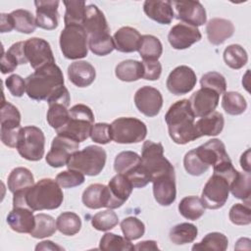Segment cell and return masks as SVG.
<instances>
[{
    "mask_svg": "<svg viewBox=\"0 0 251 251\" xmlns=\"http://www.w3.org/2000/svg\"><path fill=\"white\" fill-rule=\"evenodd\" d=\"M64 194L58 182L52 178H42L27 189L18 191L13 196L14 207H26L32 211L54 210L61 206Z\"/></svg>",
    "mask_w": 251,
    "mask_h": 251,
    "instance_id": "cell-1",
    "label": "cell"
},
{
    "mask_svg": "<svg viewBox=\"0 0 251 251\" xmlns=\"http://www.w3.org/2000/svg\"><path fill=\"white\" fill-rule=\"evenodd\" d=\"M195 115L190 101L181 99L175 102L165 115L169 135L176 144H186L200 138L195 127Z\"/></svg>",
    "mask_w": 251,
    "mask_h": 251,
    "instance_id": "cell-2",
    "label": "cell"
},
{
    "mask_svg": "<svg viewBox=\"0 0 251 251\" xmlns=\"http://www.w3.org/2000/svg\"><path fill=\"white\" fill-rule=\"evenodd\" d=\"M25 80L27 96L36 101H47L65 82L63 73L55 63L35 70Z\"/></svg>",
    "mask_w": 251,
    "mask_h": 251,
    "instance_id": "cell-3",
    "label": "cell"
},
{
    "mask_svg": "<svg viewBox=\"0 0 251 251\" xmlns=\"http://www.w3.org/2000/svg\"><path fill=\"white\" fill-rule=\"evenodd\" d=\"M94 125L92 110L84 104H76L69 110V120L64 126L57 129V135L82 142L90 136Z\"/></svg>",
    "mask_w": 251,
    "mask_h": 251,
    "instance_id": "cell-4",
    "label": "cell"
},
{
    "mask_svg": "<svg viewBox=\"0 0 251 251\" xmlns=\"http://www.w3.org/2000/svg\"><path fill=\"white\" fill-rule=\"evenodd\" d=\"M106 151L97 145H89L75 151L67 163L68 169L81 172L83 175L94 176L99 175L106 164Z\"/></svg>",
    "mask_w": 251,
    "mask_h": 251,
    "instance_id": "cell-5",
    "label": "cell"
},
{
    "mask_svg": "<svg viewBox=\"0 0 251 251\" xmlns=\"http://www.w3.org/2000/svg\"><path fill=\"white\" fill-rule=\"evenodd\" d=\"M59 43L61 51L67 59L77 60L87 56L88 36L82 25H65L61 31Z\"/></svg>",
    "mask_w": 251,
    "mask_h": 251,
    "instance_id": "cell-6",
    "label": "cell"
},
{
    "mask_svg": "<svg viewBox=\"0 0 251 251\" xmlns=\"http://www.w3.org/2000/svg\"><path fill=\"white\" fill-rule=\"evenodd\" d=\"M112 140L121 144L138 143L144 140L147 135L146 125L131 117H122L111 124Z\"/></svg>",
    "mask_w": 251,
    "mask_h": 251,
    "instance_id": "cell-7",
    "label": "cell"
},
{
    "mask_svg": "<svg viewBox=\"0 0 251 251\" xmlns=\"http://www.w3.org/2000/svg\"><path fill=\"white\" fill-rule=\"evenodd\" d=\"M44 146L45 136L39 127L27 126L21 128L16 148L24 159L39 161L44 155Z\"/></svg>",
    "mask_w": 251,
    "mask_h": 251,
    "instance_id": "cell-8",
    "label": "cell"
},
{
    "mask_svg": "<svg viewBox=\"0 0 251 251\" xmlns=\"http://www.w3.org/2000/svg\"><path fill=\"white\" fill-rule=\"evenodd\" d=\"M231 180L226 176L214 173L208 179L201 194V201L205 208L217 210L227 201Z\"/></svg>",
    "mask_w": 251,
    "mask_h": 251,
    "instance_id": "cell-9",
    "label": "cell"
},
{
    "mask_svg": "<svg viewBox=\"0 0 251 251\" xmlns=\"http://www.w3.org/2000/svg\"><path fill=\"white\" fill-rule=\"evenodd\" d=\"M140 157L142 165L148 171L152 179L163 174L175 172L174 166L164 156V147L161 143L151 140L145 141Z\"/></svg>",
    "mask_w": 251,
    "mask_h": 251,
    "instance_id": "cell-10",
    "label": "cell"
},
{
    "mask_svg": "<svg viewBox=\"0 0 251 251\" xmlns=\"http://www.w3.org/2000/svg\"><path fill=\"white\" fill-rule=\"evenodd\" d=\"M1 141L4 145L16 148L21 130V113L16 106L3 99L1 104Z\"/></svg>",
    "mask_w": 251,
    "mask_h": 251,
    "instance_id": "cell-11",
    "label": "cell"
},
{
    "mask_svg": "<svg viewBox=\"0 0 251 251\" xmlns=\"http://www.w3.org/2000/svg\"><path fill=\"white\" fill-rule=\"evenodd\" d=\"M48 111H47V122L51 127L56 130L66 125L69 120L68 107L71 102L69 90L62 86L59 88L48 100Z\"/></svg>",
    "mask_w": 251,
    "mask_h": 251,
    "instance_id": "cell-12",
    "label": "cell"
},
{
    "mask_svg": "<svg viewBox=\"0 0 251 251\" xmlns=\"http://www.w3.org/2000/svg\"><path fill=\"white\" fill-rule=\"evenodd\" d=\"M25 54L34 70L55 63L50 44L43 38L31 37L25 41Z\"/></svg>",
    "mask_w": 251,
    "mask_h": 251,
    "instance_id": "cell-13",
    "label": "cell"
},
{
    "mask_svg": "<svg viewBox=\"0 0 251 251\" xmlns=\"http://www.w3.org/2000/svg\"><path fill=\"white\" fill-rule=\"evenodd\" d=\"M79 148V142L75 141L69 137L57 135L53 138L51 149L47 153L45 159L49 166L53 168H60L67 166L71 156Z\"/></svg>",
    "mask_w": 251,
    "mask_h": 251,
    "instance_id": "cell-14",
    "label": "cell"
},
{
    "mask_svg": "<svg viewBox=\"0 0 251 251\" xmlns=\"http://www.w3.org/2000/svg\"><path fill=\"white\" fill-rule=\"evenodd\" d=\"M197 78L194 71L188 66H178L169 75L166 85L175 95H183L190 92L196 85Z\"/></svg>",
    "mask_w": 251,
    "mask_h": 251,
    "instance_id": "cell-15",
    "label": "cell"
},
{
    "mask_svg": "<svg viewBox=\"0 0 251 251\" xmlns=\"http://www.w3.org/2000/svg\"><path fill=\"white\" fill-rule=\"evenodd\" d=\"M174 13L176 19L181 21V23L200 26L207 21L206 10L199 1H173Z\"/></svg>",
    "mask_w": 251,
    "mask_h": 251,
    "instance_id": "cell-16",
    "label": "cell"
},
{
    "mask_svg": "<svg viewBox=\"0 0 251 251\" xmlns=\"http://www.w3.org/2000/svg\"><path fill=\"white\" fill-rule=\"evenodd\" d=\"M134 104L141 114L146 117H155L162 109L163 96L157 88L145 85L135 92Z\"/></svg>",
    "mask_w": 251,
    "mask_h": 251,
    "instance_id": "cell-17",
    "label": "cell"
},
{
    "mask_svg": "<svg viewBox=\"0 0 251 251\" xmlns=\"http://www.w3.org/2000/svg\"><path fill=\"white\" fill-rule=\"evenodd\" d=\"M201 38V32L196 26L184 23L174 25L168 34V40L171 46L176 50L189 48Z\"/></svg>",
    "mask_w": 251,
    "mask_h": 251,
    "instance_id": "cell-18",
    "label": "cell"
},
{
    "mask_svg": "<svg viewBox=\"0 0 251 251\" xmlns=\"http://www.w3.org/2000/svg\"><path fill=\"white\" fill-rule=\"evenodd\" d=\"M153 194L158 204L161 206H170L176 197V176L175 172L166 173L152 179Z\"/></svg>",
    "mask_w": 251,
    "mask_h": 251,
    "instance_id": "cell-19",
    "label": "cell"
},
{
    "mask_svg": "<svg viewBox=\"0 0 251 251\" xmlns=\"http://www.w3.org/2000/svg\"><path fill=\"white\" fill-rule=\"evenodd\" d=\"M220 94L215 90L201 87L190 97V105L195 117L202 118L213 113L219 104Z\"/></svg>",
    "mask_w": 251,
    "mask_h": 251,
    "instance_id": "cell-20",
    "label": "cell"
},
{
    "mask_svg": "<svg viewBox=\"0 0 251 251\" xmlns=\"http://www.w3.org/2000/svg\"><path fill=\"white\" fill-rule=\"evenodd\" d=\"M194 150L201 162L208 168L229 159L225 144L218 138L210 139Z\"/></svg>",
    "mask_w": 251,
    "mask_h": 251,
    "instance_id": "cell-21",
    "label": "cell"
},
{
    "mask_svg": "<svg viewBox=\"0 0 251 251\" xmlns=\"http://www.w3.org/2000/svg\"><path fill=\"white\" fill-rule=\"evenodd\" d=\"M82 26L88 38L98 37L110 33V27L103 12L94 4L86 6Z\"/></svg>",
    "mask_w": 251,
    "mask_h": 251,
    "instance_id": "cell-22",
    "label": "cell"
},
{
    "mask_svg": "<svg viewBox=\"0 0 251 251\" xmlns=\"http://www.w3.org/2000/svg\"><path fill=\"white\" fill-rule=\"evenodd\" d=\"M110 191V203L108 209H117L124 205V203L130 196L133 186L131 182L122 174L114 176L108 183Z\"/></svg>",
    "mask_w": 251,
    "mask_h": 251,
    "instance_id": "cell-23",
    "label": "cell"
},
{
    "mask_svg": "<svg viewBox=\"0 0 251 251\" xmlns=\"http://www.w3.org/2000/svg\"><path fill=\"white\" fill-rule=\"evenodd\" d=\"M58 0L34 1L36 8V25L40 28L52 30L58 26Z\"/></svg>",
    "mask_w": 251,
    "mask_h": 251,
    "instance_id": "cell-24",
    "label": "cell"
},
{
    "mask_svg": "<svg viewBox=\"0 0 251 251\" xmlns=\"http://www.w3.org/2000/svg\"><path fill=\"white\" fill-rule=\"evenodd\" d=\"M7 224L16 232L30 233L35 226V216L29 208L14 207L7 216Z\"/></svg>",
    "mask_w": 251,
    "mask_h": 251,
    "instance_id": "cell-25",
    "label": "cell"
},
{
    "mask_svg": "<svg viewBox=\"0 0 251 251\" xmlns=\"http://www.w3.org/2000/svg\"><path fill=\"white\" fill-rule=\"evenodd\" d=\"M143 11L148 18L161 25L171 24L175 17L170 0H146L143 4Z\"/></svg>",
    "mask_w": 251,
    "mask_h": 251,
    "instance_id": "cell-26",
    "label": "cell"
},
{
    "mask_svg": "<svg viewBox=\"0 0 251 251\" xmlns=\"http://www.w3.org/2000/svg\"><path fill=\"white\" fill-rule=\"evenodd\" d=\"M234 32L233 24L226 19L213 18L206 25V33L210 43L213 45L223 44Z\"/></svg>",
    "mask_w": 251,
    "mask_h": 251,
    "instance_id": "cell-27",
    "label": "cell"
},
{
    "mask_svg": "<svg viewBox=\"0 0 251 251\" xmlns=\"http://www.w3.org/2000/svg\"><path fill=\"white\" fill-rule=\"evenodd\" d=\"M70 81L77 87L89 86L96 77L94 67L86 61H75L68 67Z\"/></svg>",
    "mask_w": 251,
    "mask_h": 251,
    "instance_id": "cell-28",
    "label": "cell"
},
{
    "mask_svg": "<svg viewBox=\"0 0 251 251\" xmlns=\"http://www.w3.org/2000/svg\"><path fill=\"white\" fill-rule=\"evenodd\" d=\"M141 35L139 31L131 26H123L119 28L114 36L115 49L123 53H131L138 50Z\"/></svg>",
    "mask_w": 251,
    "mask_h": 251,
    "instance_id": "cell-29",
    "label": "cell"
},
{
    "mask_svg": "<svg viewBox=\"0 0 251 251\" xmlns=\"http://www.w3.org/2000/svg\"><path fill=\"white\" fill-rule=\"evenodd\" d=\"M82 203L89 209L108 208L110 203V191L108 185L101 183L90 184L82 193Z\"/></svg>",
    "mask_w": 251,
    "mask_h": 251,
    "instance_id": "cell-30",
    "label": "cell"
},
{
    "mask_svg": "<svg viewBox=\"0 0 251 251\" xmlns=\"http://www.w3.org/2000/svg\"><path fill=\"white\" fill-rule=\"evenodd\" d=\"M225 126V119L222 113L214 111L213 113L200 118L195 123V127L199 137L215 136L222 132Z\"/></svg>",
    "mask_w": 251,
    "mask_h": 251,
    "instance_id": "cell-31",
    "label": "cell"
},
{
    "mask_svg": "<svg viewBox=\"0 0 251 251\" xmlns=\"http://www.w3.org/2000/svg\"><path fill=\"white\" fill-rule=\"evenodd\" d=\"M34 184L32 173L24 167H18L12 170L8 176V188L14 194L18 191L29 188Z\"/></svg>",
    "mask_w": 251,
    "mask_h": 251,
    "instance_id": "cell-32",
    "label": "cell"
},
{
    "mask_svg": "<svg viewBox=\"0 0 251 251\" xmlns=\"http://www.w3.org/2000/svg\"><path fill=\"white\" fill-rule=\"evenodd\" d=\"M143 65L142 62L136 60H125L116 66V76L126 82H131L143 77Z\"/></svg>",
    "mask_w": 251,
    "mask_h": 251,
    "instance_id": "cell-33",
    "label": "cell"
},
{
    "mask_svg": "<svg viewBox=\"0 0 251 251\" xmlns=\"http://www.w3.org/2000/svg\"><path fill=\"white\" fill-rule=\"evenodd\" d=\"M137 51L143 61H158L163 53V46L158 37L145 34L141 35Z\"/></svg>",
    "mask_w": 251,
    "mask_h": 251,
    "instance_id": "cell-34",
    "label": "cell"
},
{
    "mask_svg": "<svg viewBox=\"0 0 251 251\" xmlns=\"http://www.w3.org/2000/svg\"><path fill=\"white\" fill-rule=\"evenodd\" d=\"M198 234L196 226L190 223H181L173 226L170 230L169 236L173 243L182 245L191 243L195 240Z\"/></svg>",
    "mask_w": 251,
    "mask_h": 251,
    "instance_id": "cell-35",
    "label": "cell"
},
{
    "mask_svg": "<svg viewBox=\"0 0 251 251\" xmlns=\"http://www.w3.org/2000/svg\"><path fill=\"white\" fill-rule=\"evenodd\" d=\"M179 214L191 221H196L205 213V207L198 196H186L182 198L178 204Z\"/></svg>",
    "mask_w": 251,
    "mask_h": 251,
    "instance_id": "cell-36",
    "label": "cell"
},
{
    "mask_svg": "<svg viewBox=\"0 0 251 251\" xmlns=\"http://www.w3.org/2000/svg\"><path fill=\"white\" fill-rule=\"evenodd\" d=\"M250 181H251L250 173L238 172L237 176L229 185V191L231 192V194L235 198L243 200L245 204H249V205H250V194H251Z\"/></svg>",
    "mask_w": 251,
    "mask_h": 251,
    "instance_id": "cell-37",
    "label": "cell"
},
{
    "mask_svg": "<svg viewBox=\"0 0 251 251\" xmlns=\"http://www.w3.org/2000/svg\"><path fill=\"white\" fill-rule=\"evenodd\" d=\"M63 4L66 7V12L64 16L65 25H82L84 17H85L86 3L84 1H79V0L78 1L71 0V1H64Z\"/></svg>",
    "mask_w": 251,
    "mask_h": 251,
    "instance_id": "cell-38",
    "label": "cell"
},
{
    "mask_svg": "<svg viewBox=\"0 0 251 251\" xmlns=\"http://www.w3.org/2000/svg\"><path fill=\"white\" fill-rule=\"evenodd\" d=\"M222 107L226 113L231 116L241 115L247 108V102L242 94L235 91L225 92L222 99Z\"/></svg>",
    "mask_w": 251,
    "mask_h": 251,
    "instance_id": "cell-39",
    "label": "cell"
},
{
    "mask_svg": "<svg viewBox=\"0 0 251 251\" xmlns=\"http://www.w3.org/2000/svg\"><path fill=\"white\" fill-rule=\"evenodd\" d=\"M57 230L55 219L47 214L35 215V226L29 233L34 238H45L53 235Z\"/></svg>",
    "mask_w": 251,
    "mask_h": 251,
    "instance_id": "cell-40",
    "label": "cell"
},
{
    "mask_svg": "<svg viewBox=\"0 0 251 251\" xmlns=\"http://www.w3.org/2000/svg\"><path fill=\"white\" fill-rule=\"evenodd\" d=\"M10 14L14 22V28L19 32L29 34L37 27L36 20L29 11L18 9Z\"/></svg>",
    "mask_w": 251,
    "mask_h": 251,
    "instance_id": "cell-41",
    "label": "cell"
},
{
    "mask_svg": "<svg viewBox=\"0 0 251 251\" xmlns=\"http://www.w3.org/2000/svg\"><path fill=\"white\" fill-rule=\"evenodd\" d=\"M228 246L227 237L221 232H210L203 239L192 246V250H216L225 251Z\"/></svg>",
    "mask_w": 251,
    "mask_h": 251,
    "instance_id": "cell-42",
    "label": "cell"
},
{
    "mask_svg": "<svg viewBox=\"0 0 251 251\" xmlns=\"http://www.w3.org/2000/svg\"><path fill=\"white\" fill-rule=\"evenodd\" d=\"M57 229L64 235L72 236L76 234L81 227V220L75 213L64 212L56 220Z\"/></svg>",
    "mask_w": 251,
    "mask_h": 251,
    "instance_id": "cell-43",
    "label": "cell"
},
{
    "mask_svg": "<svg viewBox=\"0 0 251 251\" xmlns=\"http://www.w3.org/2000/svg\"><path fill=\"white\" fill-rule=\"evenodd\" d=\"M224 60L226 66L233 70H239L246 65L248 56L246 50L239 44L228 45L224 51Z\"/></svg>",
    "mask_w": 251,
    "mask_h": 251,
    "instance_id": "cell-44",
    "label": "cell"
},
{
    "mask_svg": "<svg viewBox=\"0 0 251 251\" xmlns=\"http://www.w3.org/2000/svg\"><path fill=\"white\" fill-rule=\"evenodd\" d=\"M141 162V157L133 151H123L119 153L114 162V169L118 174L126 175Z\"/></svg>",
    "mask_w": 251,
    "mask_h": 251,
    "instance_id": "cell-45",
    "label": "cell"
},
{
    "mask_svg": "<svg viewBox=\"0 0 251 251\" xmlns=\"http://www.w3.org/2000/svg\"><path fill=\"white\" fill-rule=\"evenodd\" d=\"M99 248L101 250H133L134 245L126 237L107 232L100 239Z\"/></svg>",
    "mask_w": 251,
    "mask_h": 251,
    "instance_id": "cell-46",
    "label": "cell"
},
{
    "mask_svg": "<svg viewBox=\"0 0 251 251\" xmlns=\"http://www.w3.org/2000/svg\"><path fill=\"white\" fill-rule=\"evenodd\" d=\"M119 223L118 215L112 210L108 209L98 212L91 219L92 226L100 231H107L114 228Z\"/></svg>",
    "mask_w": 251,
    "mask_h": 251,
    "instance_id": "cell-47",
    "label": "cell"
},
{
    "mask_svg": "<svg viewBox=\"0 0 251 251\" xmlns=\"http://www.w3.org/2000/svg\"><path fill=\"white\" fill-rule=\"evenodd\" d=\"M121 228L125 237L128 240L140 238L145 232V226L136 217H127L121 222Z\"/></svg>",
    "mask_w": 251,
    "mask_h": 251,
    "instance_id": "cell-48",
    "label": "cell"
},
{
    "mask_svg": "<svg viewBox=\"0 0 251 251\" xmlns=\"http://www.w3.org/2000/svg\"><path fill=\"white\" fill-rule=\"evenodd\" d=\"M88 48L97 56H106L115 49L113 37L110 33H107L98 37L88 38Z\"/></svg>",
    "mask_w": 251,
    "mask_h": 251,
    "instance_id": "cell-49",
    "label": "cell"
},
{
    "mask_svg": "<svg viewBox=\"0 0 251 251\" xmlns=\"http://www.w3.org/2000/svg\"><path fill=\"white\" fill-rule=\"evenodd\" d=\"M201 87L215 90L219 94H224L226 90V81L225 76L218 72H208L201 76Z\"/></svg>",
    "mask_w": 251,
    "mask_h": 251,
    "instance_id": "cell-50",
    "label": "cell"
},
{
    "mask_svg": "<svg viewBox=\"0 0 251 251\" xmlns=\"http://www.w3.org/2000/svg\"><path fill=\"white\" fill-rule=\"evenodd\" d=\"M84 175L76 170L68 169L59 173L56 176V181L63 188H72L78 186L84 182Z\"/></svg>",
    "mask_w": 251,
    "mask_h": 251,
    "instance_id": "cell-51",
    "label": "cell"
},
{
    "mask_svg": "<svg viewBox=\"0 0 251 251\" xmlns=\"http://www.w3.org/2000/svg\"><path fill=\"white\" fill-rule=\"evenodd\" d=\"M229 220L236 226H247L251 223V208L249 204L236 203L234 204L228 214Z\"/></svg>",
    "mask_w": 251,
    "mask_h": 251,
    "instance_id": "cell-52",
    "label": "cell"
},
{
    "mask_svg": "<svg viewBox=\"0 0 251 251\" xmlns=\"http://www.w3.org/2000/svg\"><path fill=\"white\" fill-rule=\"evenodd\" d=\"M183 166L185 171L191 175V176H201L203 175L205 172L208 171V167H206L201 160L198 158V156L195 153V150L192 149L190 151H188L183 158Z\"/></svg>",
    "mask_w": 251,
    "mask_h": 251,
    "instance_id": "cell-53",
    "label": "cell"
},
{
    "mask_svg": "<svg viewBox=\"0 0 251 251\" xmlns=\"http://www.w3.org/2000/svg\"><path fill=\"white\" fill-rule=\"evenodd\" d=\"M91 139L99 144H107L112 140L111 125L107 123L94 124L90 132Z\"/></svg>",
    "mask_w": 251,
    "mask_h": 251,
    "instance_id": "cell-54",
    "label": "cell"
},
{
    "mask_svg": "<svg viewBox=\"0 0 251 251\" xmlns=\"http://www.w3.org/2000/svg\"><path fill=\"white\" fill-rule=\"evenodd\" d=\"M5 85L15 97H22L25 92V80L19 75H11L5 80Z\"/></svg>",
    "mask_w": 251,
    "mask_h": 251,
    "instance_id": "cell-55",
    "label": "cell"
},
{
    "mask_svg": "<svg viewBox=\"0 0 251 251\" xmlns=\"http://www.w3.org/2000/svg\"><path fill=\"white\" fill-rule=\"evenodd\" d=\"M143 78L146 80L159 79L162 73V65L159 61H142Z\"/></svg>",
    "mask_w": 251,
    "mask_h": 251,
    "instance_id": "cell-56",
    "label": "cell"
},
{
    "mask_svg": "<svg viewBox=\"0 0 251 251\" xmlns=\"http://www.w3.org/2000/svg\"><path fill=\"white\" fill-rule=\"evenodd\" d=\"M18 66L19 63L17 59L11 53H9L8 51L6 53L3 52L1 57V72L3 75L14 72Z\"/></svg>",
    "mask_w": 251,
    "mask_h": 251,
    "instance_id": "cell-57",
    "label": "cell"
},
{
    "mask_svg": "<svg viewBox=\"0 0 251 251\" xmlns=\"http://www.w3.org/2000/svg\"><path fill=\"white\" fill-rule=\"evenodd\" d=\"M8 52L17 59L19 65H24L27 63V59L25 54V41H19L14 43L8 49Z\"/></svg>",
    "mask_w": 251,
    "mask_h": 251,
    "instance_id": "cell-58",
    "label": "cell"
},
{
    "mask_svg": "<svg viewBox=\"0 0 251 251\" xmlns=\"http://www.w3.org/2000/svg\"><path fill=\"white\" fill-rule=\"evenodd\" d=\"M0 31L2 33L4 32H10L14 28V22L12 19L11 14H1L0 15Z\"/></svg>",
    "mask_w": 251,
    "mask_h": 251,
    "instance_id": "cell-59",
    "label": "cell"
},
{
    "mask_svg": "<svg viewBox=\"0 0 251 251\" xmlns=\"http://www.w3.org/2000/svg\"><path fill=\"white\" fill-rule=\"evenodd\" d=\"M135 250H158V244L154 240H144L134 246Z\"/></svg>",
    "mask_w": 251,
    "mask_h": 251,
    "instance_id": "cell-60",
    "label": "cell"
},
{
    "mask_svg": "<svg viewBox=\"0 0 251 251\" xmlns=\"http://www.w3.org/2000/svg\"><path fill=\"white\" fill-rule=\"evenodd\" d=\"M35 250H64V248L55 244L50 240H45V241L39 242L35 246Z\"/></svg>",
    "mask_w": 251,
    "mask_h": 251,
    "instance_id": "cell-61",
    "label": "cell"
},
{
    "mask_svg": "<svg viewBox=\"0 0 251 251\" xmlns=\"http://www.w3.org/2000/svg\"><path fill=\"white\" fill-rule=\"evenodd\" d=\"M240 166L244 172L250 173L251 172V165H250V149H247L245 152L242 153L240 157Z\"/></svg>",
    "mask_w": 251,
    "mask_h": 251,
    "instance_id": "cell-62",
    "label": "cell"
}]
</instances>
